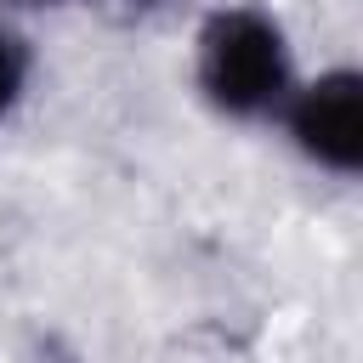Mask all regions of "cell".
Listing matches in <instances>:
<instances>
[{"mask_svg": "<svg viewBox=\"0 0 363 363\" xmlns=\"http://www.w3.org/2000/svg\"><path fill=\"white\" fill-rule=\"evenodd\" d=\"M193 91L221 125H272L301 62L284 17L261 0H221L193 28Z\"/></svg>", "mask_w": 363, "mask_h": 363, "instance_id": "6da1fadb", "label": "cell"}, {"mask_svg": "<svg viewBox=\"0 0 363 363\" xmlns=\"http://www.w3.org/2000/svg\"><path fill=\"white\" fill-rule=\"evenodd\" d=\"M272 125L284 130L289 153L306 170L357 182L363 176V68L329 62L318 74H301Z\"/></svg>", "mask_w": 363, "mask_h": 363, "instance_id": "7a4b0ae2", "label": "cell"}, {"mask_svg": "<svg viewBox=\"0 0 363 363\" xmlns=\"http://www.w3.org/2000/svg\"><path fill=\"white\" fill-rule=\"evenodd\" d=\"M34 74H40V51L23 34L17 17H0V130L28 108L34 96Z\"/></svg>", "mask_w": 363, "mask_h": 363, "instance_id": "3957f363", "label": "cell"}, {"mask_svg": "<svg viewBox=\"0 0 363 363\" xmlns=\"http://www.w3.org/2000/svg\"><path fill=\"white\" fill-rule=\"evenodd\" d=\"M11 11H57V6H74V0H6Z\"/></svg>", "mask_w": 363, "mask_h": 363, "instance_id": "277c9868", "label": "cell"}]
</instances>
